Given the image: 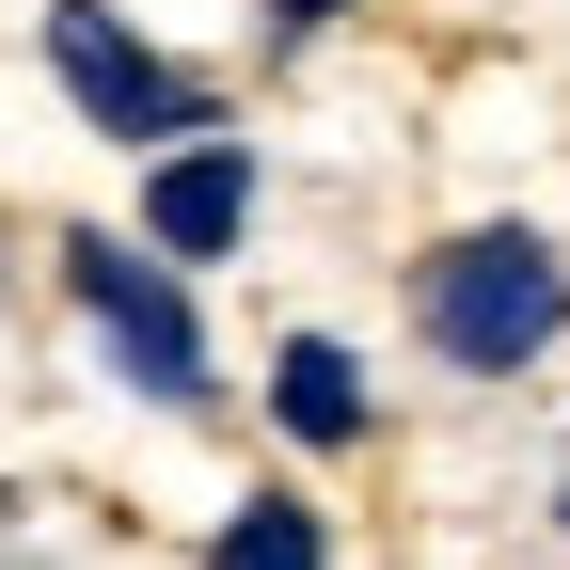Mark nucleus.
Segmentation results:
<instances>
[{
    "label": "nucleus",
    "instance_id": "nucleus-1",
    "mask_svg": "<svg viewBox=\"0 0 570 570\" xmlns=\"http://www.w3.org/2000/svg\"><path fill=\"white\" fill-rule=\"evenodd\" d=\"M412 333L444 381H523L570 333V254L539 223H460L444 254H412Z\"/></svg>",
    "mask_w": 570,
    "mask_h": 570
},
{
    "label": "nucleus",
    "instance_id": "nucleus-2",
    "mask_svg": "<svg viewBox=\"0 0 570 570\" xmlns=\"http://www.w3.org/2000/svg\"><path fill=\"white\" fill-rule=\"evenodd\" d=\"M63 302H80V333L111 348V381H127L142 412H206V396H223V365H206V285H190L159 238L80 223V238H63Z\"/></svg>",
    "mask_w": 570,
    "mask_h": 570
},
{
    "label": "nucleus",
    "instance_id": "nucleus-3",
    "mask_svg": "<svg viewBox=\"0 0 570 570\" xmlns=\"http://www.w3.org/2000/svg\"><path fill=\"white\" fill-rule=\"evenodd\" d=\"M48 80L80 96V127L127 142V159H159V142L223 127V96H206L175 48H142V32H127V0H48Z\"/></svg>",
    "mask_w": 570,
    "mask_h": 570
},
{
    "label": "nucleus",
    "instance_id": "nucleus-4",
    "mask_svg": "<svg viewBox=\"0 0 570 570\" xmlns=\"http://www.w3.org/2000/svg\"><path fill=\"white\" fill-rule=\"evenodd\" d=\"M142 238H159L175 269H223V254L254 238V142H238V127L159 142V159H142Z\"/></svg>",
    "mask_w": 570,
    "mask_h": 570
},
{
    "label": "nucleus",
    "instance_id": "nucleus-5",
    "mask_svg": "<svg viewBox=\"0 0 570 570\" xmlns=\"http://www.w3.org/2000/svg\"><path fill=\"white\" fill-rule=\"evenodd\" d=\"M269 428H285L302 460H348V444L381 428V396H365V348H348V333H285V348H269Z\"/></svg>",
    "mask_w": 570,
    "mask_h": 570
},
{
    "label": "nucleus",
    "instance_id": "nucleus-6",
    "mask_svg": "<svg viewBox=\"0 0 570 570\" xmlns=\"http://www.w3.org/2000/svg\"><path fill=\"white\" fill-rule=\"evenodd\" d=\"M206 570H333V508H302V491H238V508L206 523Z\"/></svg>",
    "mask_w": 570,
    "mask_h": 570
},
{
    "label": "nucleus",
    "instance_id": "nucleus-7",
    "mask_svg": "<svg viewBox=\"0 0 570 570\" xmlns=\"http://www.w3.org/2000/svg\"><path fill=\"white\" fill-rule=\"evenodd\" d=\"M333 17H348V0H269V48H317Z\"/></svg>",
    "mask_w": 570,
    "mask_h": 570
},
{
    "label": "nucleus",
    "instance_id": "nucleus-8",
    "mask_svg": "<svg viewBox=\"0 0 570 570\" xmlns=\"http://www.w3.org/2000/svg\"><path fill=\"white\" fill-rule=\"evenodd\" d=\"M554 523H570V491H554Z\"/></svg>",
    "mask_w": 570,
    "mask_h": 570
}]
</instances>
